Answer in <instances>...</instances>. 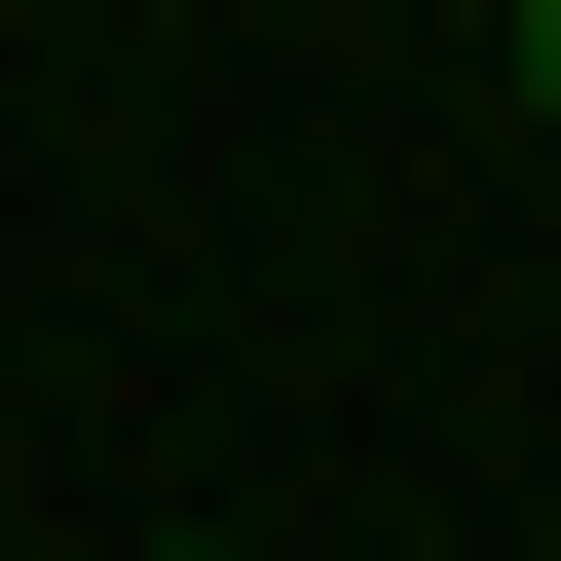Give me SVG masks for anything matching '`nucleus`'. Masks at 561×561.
<instances>
[{"instance_id":"1","label":"nucleus","mask_w":561,"mask_h":561,"mask_svg":"<svg viewBox=\"0 0 561 561\" xmlns=\"http://www.w3.org/2000/svg\"><path fill=\"white\" fill-rule=\"evenodd\" d=\"M524 113H561V0H524Z\"/></svg>"},{"instance_id":"2","label":"nucleus","mask_w":561,"mask_h":561,"mask_svg":"<svg viewBox=\"0 0 561 561\" xmlns=\"http://www.w3.org/2000/svg\"><path fill=\"white\" fill-rule=\"evenodd\" d=\"M150 561H225V524H150Z\"/></svg>"}]
</instances>
